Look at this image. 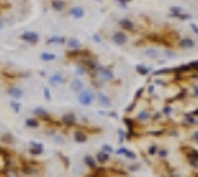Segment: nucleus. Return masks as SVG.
<instances>
[{"instance_id": "obj_1", "label": "nucleus", "mask_w": 198, "mask_h": 177, "mask_svg": "<svg viewBox=\"0 0 198 177\" xmlns=\"http://www.w3.org/2000/svg\"><path fill=\"white\" fill-rule=\"evenodd\" d=\"M79 103L83 104V106H91L92 101H94V94H92V91H89V89H82L81 92H79Z\"/></svg>"}, {"instance_id": "obj_2", "label": "nucleus", "mask_w": 198, "mask_h": 177, "mask_svg": "<svg viewBox=\"0 0 198 177\" xmlns=\"http://www.w3.org/2000/svg\"><path fill=\"white\" fill-rule=\"evenodd\" d=\"M21 40L27 42V43H33V45H36V43L39 42V34L33 33V31H26V33L21 34Z\"/></svg>"}, {"instance_id": "obj_3", "label": "nucleus", "mask_w": 198, "mask_h": 177, "mask_svg": "<svg viewBox=\"0 0 198 177\" xmlns=\"http://www.w3.org/2000/svg\"><path fill=\"white\" fill-rule=\"evenodd\" d=\"M112 39H113V43H116V45H124V43H127V40H128L127 34L124 33L122 30H118V31H115Z\"/></svg>"}, {"instance_id": "obj_4", "label": "nucleus", "mask_w": 198, "mask_h": 177, "mask_svg": "<svg viewBox=\"0 0 198 177\" xmlns=\"http://www.w3.org/2000/svg\"><path fill=\"white\" fill-rule=\"evenodd\" d=\"M186 155H188V159H189V162L191 164H195L198 161V152L197 150H194L192 147H188Z\"/></svg>"}, {"instance_id": "obj_5", "label": "nucleus", "mask_w": 198, "mask_h": 177, "mask_svg": "<svg viewBox=\"0 0 198 177\" xmlns=\"http://www.w3.org/2000/svg\"><path fill=\"white\" fill-rule=\"evenodd\" d=\"M70 15H72L73 18H76V20H79V18H82L83 15H85V11H83L81 6H75L70 11Z\"/></svg>"}, {"instance_id": "obj_6", "label": "nucleus", "mask_w": 198, "mask_h": 177, "mask_svg": "<svg viewBox=\"0 0 198 177\" xmlns=\"http://www.w3.org/2000/svg\"><path fill=\"white\" fill-rule=\"evenodd\" d=\"M70 89H72V91H75V92H81V91L83 89L82 81H79V79H73L72 85H70Z\"/></svg>"}, {"instance_id": "obj_7", "label": "nucleus", "mask_w": 198, "mask_h": 177, "mask_svg": "<svg viewBox=\"0 0 198 177\" xmlns=\"http://www.w3.org/2000/svg\"><path fill=\"white\" fill-rule=\"evenodd\" d=\"M98 70H100L101 76L104 77V79H106V81H112V79H113V73H112V70H110V68L98 67Z\"/></svg>"}, {"instance_id": "obj_8", "label": "nucleus", "mask_w": 198, "mask_h": 177, "mask_svg": "<svg viewBox=\"0 0 198 177\" xmlns=\"http://www.w3.org/2000/svg\"><path fill=\"white\" fill-rule=\"evenodd\" d=\"M121 27L124 28V30H128V31H136V27H134V24L131 22L130 20H121Z\"/></svg>"}, {"instance_id": "obj_9", "label": "nucleus", "mask_w": 198, "mask_h": 177, "mask_svg": "<svg viewBox=\"0 0 198 177\" xmlns=\"http://www.w3.org/2000/svg\"><path fill=\"white\" fill-rule=\"evenodd\" d=\"M52 7L55 11H63V9L67 7V3L64 0H52Z\"/></svg>"}, {"instance_id": "obj_10", "label": "nucleus", "mask_w": 198, "mask_h": 177, "mask_svg": "<svg viewBox=\"0 0 198 177\" xmlns=\"http://www.w3.org/2000/svg\"><path fill=\"white\" fill-rule=\"evenodd\" d=\"M63 121L67 123V125H75V123H76L75 113H66V115L63 116Z\"/></svg>"}, {"instance_id": "obj_11", "label": "nucleus", "mask_w": 198, "mask_h": 177, "mask_svg": "<svg viewBox=\"0 0 198 177\" xmlns=\"http://www.w3.org/2000/svg\"><path fill=\"white\" fill-rule=\"evenodd\" d=\"M75 140L78 143H85L88 140V136L83 133V131H76L75 133Z\"/></svg>"}, {"instance_id": "obj_12", "label": "nucleus", "mask_w": 198, "mask_h": 177, "mask_svg": "<svg viewBox=\"0 0 198 177\" xmlns=\"http://www.w3.org/2000/svg\"><path fill=\"white\" fill-rule=\"evenodd\" d=\"M7 94L12 97V98H21L22 97V91L20 88H9L7 89Z\"/></svg>"}, {"instance_id": "obj_13", "label": "nucleus", "mask_w": 198, "mask_h": 177, "mask_svg": "<svg viewBox=\"0 0 198 177\" xmlns=\"http://www.w3.org/2000/svg\"><path fill=\"white\" fill-rule=\"evenodd\" d=\"M98 100H100V104H101L103 107H110V106H112V101H110L104 94H100V95H98Z\"/></svg>"}, {"instance_id": "obj_14", "label": "nucleus", "mask_w": 198, "mask_h": 177, "mask_svg": "<svg viewBox=\"0 0 198 177\" xmlns=\"http://www.w3.org/2000/svg\"><path fill=\"white\" fill-rule=\"evenodd\" d=\"M97 161L98 162H101V164H104V162H107L109 161V155L106 153V152H98V155H97Z\"/></svg>"}, {"instance_id": "obj_15", "label": "nucleus", "mask_w": 198, "mask_h": 177, "mask_svg": "<svg viewBox=\"0 0 198 177\" xmlns=\"http://www.w3.org/2000/svg\"><path fill=\"white\" fill-rule=\"evenodd\" d=\"M34 115L39 116V118H48V112L45 109H42V107H37V109L34 110Z\"/></svg>"}, {"instance_id": "obj_16", "label": "nucleus", "mask_w": 198, "mask_h": 177, "mask_svg": "<svg viewBox=\"0 0 198 177\" xmlns=\"http://www.w3.org/2000/svg\"><path fill=\"white\" fill-rule=\"evenodd\" d=\"M51 85H58V83H61L63 82V77H61V75H54L52 77H51Z\"/></svg>"}, {"instance_id": "obj_17", "label": "nucleus", "mask_w": 198, "mask_h": 177, "mask_svg": "<svg viewBox=\"0 0 198 177\" xmlns=\"http://www.w3.org/2000/svg\"><path fill=\"white\" fill-rule=\"evenodd\" d=\"M26 125H27L28 128H37L39 127V121H36V119H27Z\"/></svg>"}, {"instance_id": "obj_18", "label": "nucleus", "mask_w": 198, "mask_h": 177, "mask_svg": "<svg viewBox=\"0 0 198 177\" xmlns=\"http://www.w3.org/2000/svg\"><path fill=\"white\" fill-rule=\"evenodd\" d=\"M67 45L70 46V48H75V49L81 48V43H79V40H76V39H70V40H67Z\"/></svg>"}, {"instance_id": "obj_19", "label": "nucleus", "mask_w": 198, "mask_h": 177, "mask_svg": "<svg viewBox=\"0 0 198 177\" xmlns=\"http://www.w3.org/2000/svg\"><path fill=\"white\" fill-rule=\"evenodd\" d=\"M85 164L89 165L91 168H96V161H94V158L92 156H85Z\"/></svg>"}, {"instance_id": "obj_20", "label": "nucleus", "mask_w": 198, "mask_h": 177, "mask_svg": "<svg viewBox=\"0 0 198 177\" xmlns=\"http://www.w3.org/2000/svg\"><path fill=\"white\" fill-rule=\"evenodd\" d=\"M194 45H195V43H194L191 39H185V40H182V46H183V48H192Z\"/></svg>"}, {"instance_id": "obj_21", "label": "nucleus", "mask_w": 198, "mask_h": 177, "mask_svg": "<svg viewBox=\"0 0 198 177\" xmlns=\"http://www.w3.org/2000/svg\"><path fill=\"white\" fill-rule=\"evenodd\" d=\"M2 140H3L5 143H7V144H12V143H14V138H12V136H9V134H5V136L2 137Z\"/></svg>"}, {"instance_id": "obj_22", "label": "nucleus", "mask_w": 198, "mask_h": 177, "mask_svg": "<svg viewBox=\"0 0 198 177\" xmlns=\"http://www.w3.org/2000/svg\"><path fill=\"white\" fill-rule=\"evenodd\" d=\"M40 58H42V60H45V61H51V60H55V55H51V54H42Z\"/></svg>"}, {"instance_id": "obj_23", "label": "nucleus", "mask_w": 198, "mask_h": 177, "mask_svg": "<svg viewBox=\"0 0 198 177\" xmlns=\"http://www.w3.org/2000/svg\"><path fill=\"white\" fill-rule=\"evenodd\" d=\"M11 107H12V109H14L15 112L18 113V112H20V110H21V104H18V103H16V101H11Z\"/></svg>"}, {"instance_id": "obj_24", "label": "nucleus", "mask_w": 198, "mask_h": 177, "mask_svg": "<svg viewBox=\"0 0 198 177\" xmlns=\"http://www.w3.org/2000/svg\"><path fill=\"white\" fill-rule=\"evenodd\" d=\"M64 42H66V39H63V37H52L49 43H64Z\"/></svg>"}, {"instance_id": "obj_25", "label": "nucleus", "mask_w": 198, "mask_h": 177, "mask_svg": "<svg viewBox=\"0 0 198 177\" xmlns=\"http://www.w3.org/2000/svg\"><path fill=\"white\" fill-rule=\"evenodd\" d=\"M149 118H150V115L148 112H142V113L139 115V119H140V121H146V119H149Z\"/></svg>"}, {"instance_id": "obj_26", "label": "nucleus", "mask_w": 198, "mask_h": 177, "mask_svg": "<svg viewBox=\"0 0 198 177\" xmlns=\"http://www.w3.org/2000/svg\"><path fill=\"white\" fill-rule=\"evenodd\" d=\"M112 147H110L109 144H104V146H103V152H106V153H110V152H112Z\"/></svg>"}, {"instance_id": "obj_27", "label": "nucleus", "mask_w": 198, "mask_h": 177, "mask_svg": "<svg viewBox=\"0 0 198 177\" xmlns=\"http://www.w3.org/2000/svg\"><path fill=\"white\" fill-rule=\"evenodd\" d=\"M137 72H140L142 75H144V73H148V70H146V68H143V67H140V66L137 67Z\"/></svg>"}, {"instance_id": "obj_28", "label": "nucleus", "mask_w": 198, "mask_h": 177, "mask_svg": "<svg viewBox=\"0 0 198 177\" xmlns=\"http://www.w3.org/2000/svg\"><path fill=\"white\" fill-rule=\"evenodd\" d=\"M43 94H45V97H46V100H51V95H49L48 89H43Z\"/></svg>"}, {"instance_id": "obj_29", "label": "nucleus", "mask_w": 198, "mask_h": 177, "mask_svg": "<svg viewBox=\"0 0 198 177\" xmlns=\"http://www.w3.org/2000/svg\"><path fill=\"white\" fill-rule=\"evenodd\" d=\"M155 152H157V147H155V146H152V147L149 149V153H155Z\"/></svg>"}, {"instance_id": "obj_30", "label": "nucleus", "mask_w": 198, "mask_h": 177, "mask_svg": "<svg viewBox=\"0 0 198 177\" xmlns=\"http://www.w3.org/2000/svg\"><path fill=\"white\" fill-rule=\"evenodd\" d=\"M194 140H195V142H198V133H195V134H194Z\"/></svg>"}, {"instance_id": "obj_31", "label": "nucleus", "mask_w": 198, "mask_h": 177, "mask_svg": "<svg viewBox=\"0 0 198 177\" xmlns=\"http://www.w3.org/2000/svg\"><path fill=\"white\" fill-rule=\"evenodd\" d=\"M197 177H198V176H197Z\"/></svg>"}]
</instances>
